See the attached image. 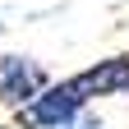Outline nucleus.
Wrapping results in <instances>:
<instances>
[{"mask_svg":"<svg viewBox=\"0 0 129 129\" xmlns=\"http://www.w3.org/2000/svg\"><path fill=\"white\" fill-rule=\"evenodd\" d=\"M83 111H88V97L78 88V78H51L23 111H14V124L19 129H64Z\"/></svg>","mask_w":129,"mask_h":129,"instance_id":"f257e3e1","label":"nucleus"},{"mask_svg":"<svg viewBox=\"0 0 129 129\" xmlns=\"http://www.w3.org/2000/svg\"><path fill=\"white\" fill-rule=\"evenodd\" d=\"M46 83H51V74H46L32 55H19V51L0 55V106L23 111V106H28Z\"/></svg>","mask_w":129,"mask_h":129,"instance_id":"f03ea898","label":"nucleus"},{"mask_svg":"<svg viewBox=\"0 0 129 129\" xmlns=\"http://www.w3.org/2000/svg\"><path fill=\"white\" fill-rule=\"evenodd\" d=\"M74 78H78V88H83L88 102H97V97H124L129 92V51L97 60V64H88V69L74 74Z\"/></svg>","mask_w":129,"mask_h":129,"instance_id":"7ed1b4c3","label":"nucleus"},{"mask_svg":"<svg viewBox=\"0 0 129 129\" xmlns=\"http://www.w3.org/2000/svg\"><path fill=\"white\" fill-rule=\"evenodd\" d=\"M64 129H106V124L97 120V115H88V111H83V115H78V120H69Z\"/></svg>","mask_w":129,"mask_h":129,"instance_id":"20e7f679","label":"nucleus"}]
</instances>
